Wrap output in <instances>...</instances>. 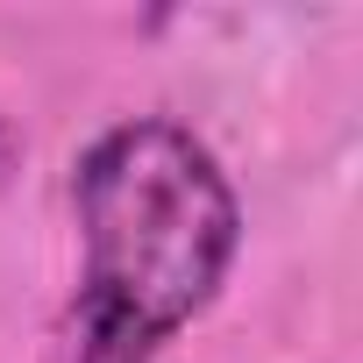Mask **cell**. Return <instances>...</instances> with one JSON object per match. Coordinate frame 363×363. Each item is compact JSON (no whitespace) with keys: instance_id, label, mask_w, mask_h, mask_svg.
Instances as JSON below:
<instances>
[{"instance_id":"obj_2","label":"cell","mask_w":363,"mask_h":363,"mask_svg":"<svg viewBox=\"0 0 363 363\" xmlns=\"http://www.w3.org/2000/svg\"><path fill=\"white\" fill-rule=\"evenodd\" d=\"M8 164H15V135H8V121H0V178H8Z\"/></svg>"},{"instance_id":"obj_1","label":"cell","mask_w":363,"mask_h":363,"mask_svg":"<svg viewBox=\"0 0 363 363\" xmlns=\"http://www.w3.org/2000/svg\"><path fill=\"white\" fill-rule=\"evenodd\" d=\"M79 292L43 363H157L228 285L242 200L171 114L114 121L72 164Z\"/></svg>"}]
</instances>
